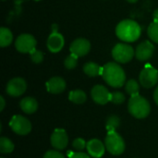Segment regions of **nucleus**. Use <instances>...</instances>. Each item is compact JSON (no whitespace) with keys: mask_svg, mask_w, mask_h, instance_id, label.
I'll return each instance as SVG.
<instances>
[{"mask_svg":"<svg viewBox=\"0 0 158 158\" xmlns=\"http://www.w3.org/2000/svg\"><path fill=\"white\" fill-rule=\"evenodd\" d=\"M102 77L105 81L115 88L122 87L126 81V74L123 69L117 63L109 62L102 68Z\"/></svg>","mask_w":158,"mask_h":158,"instance_id":"f257e3e1","label":"nucleus"},{"mask_svg":"<svg viewBox=\"0 0 158 158\" xmlns=\"http://www.w3.org/2000/svg\"><path fill=\"white\" fill-rule=\"evenodd\" d=\"M141 27L140 25L132 19H124L120 21L116 28L117 36L128 43L135 42L141 36Z\"/></svg>","mask_w":158,"mask_h":158,"instance_id":"f03ea898","label":"nucleus"},{"mask_svg":"<svg viewBox=\"0 0 158 158\" xmlns=\"http://www.w3.org/2000/svg\"><path fill=\"white\" fill-rule=\"evenodd\" d=\"M129 111L137 118H144L150 114V104L149 102L141 95L131 96L129 101Z\"/></svg>","mask_w":158,"mask_h":158,"instance_id":"7ed1b4c3","label":"nucleus"},{"mask_svg":"<svg viewBox=\"0 0 158 158\" xmlns=\"http://www.w3.org/2000/svg\"><path fill=\"white\" fill-rule=\"evenodd\" d=\"M106 148L107 151L114 155H121L125 150V143L122 137L116 131H109L105 140Z\"/></svg>","mask_w":158,"mask_h":158,"instance_id":"20e7f679","label":"nucleus"},{"mask_svg":"<svg viewBox=\"0 0 158 158\" xmlns=\"http://www.w3.org/2000/svg\"><path fill=\"white\" fill-rule=\"evenodd\" d=\"M135 52L130 44H118L114 46L112 50L113 58L118 63H127L130 62L134 56Z\"/></svg>","mask_w":158,"mask_h":158,"instance_id":"39448f33","label":"nucleus"},{"mask_svg":"<svg viewBox=\"0 0 158 158\" xmlns=\"http://www.w3.org/2000/svg\"><path fill=\"white\" fill-rule=\"evenodd\" d=\"M140 82L144 88H152L158 81V70L147 65L140 74Z\"/></svg>","mask_w":158,"mask_h":158,"instance_id":"423d86ee","label":"nucleus"},{"mask_svg":"<svg viewBox=\"0 0 158 158\" xmlns=\"http://www.w3.org/2000/svg\"><path fill=\"white\" fill-rule=\"evenodd\" d=\"M9 126L19 135H26L31 131V122L22 116H14L9 122Z\"/></svg>","mask_w":158,"mask_h":158,"instance_id":"0eeeda50","label":"nucleus"},{"mask_svg":"<svg viewBox=\"0 0 158 158\" xmlns=\"http://www.w3.org/2000/svg\"><path fill=\"white\" fill-rule=\"evenodd\" d=\"M15 46L17 50L20 53H31L35 49L36 40L32 35L24 33L17 38L15 42Z\"/></svg>","mask_w":158,"mask_h":158,"instance_id":"6e6552de","label":"nucleus"},{"mask_svg":"<svg viewBox=\"0 0 158 158\" xmlns=\"http://www.w3.org/2000/svg\"><path fill=\"white\" fill-rule=\"evenodd\" d=\"M27 88L26 81L21 78H14L10 80L6 85V93L13 97L20 96L25 93Z\"/></svg>","mask_w":158,"mask_h":158,"instance_id":"1a4fd4ad","label":"nucleus"},{"mask_svg":"<svg viewBox=\"0 0 158 158\" xmlns=\"http://www.w3.org/2000/svg\"><path fill=\"white\" fill-rule=\"evenodd\" d=\"M70 52L71 54L79 56H83L87 55L91 49V44L87 39L84 38H78L70 44Z\"/></svg>","mask_w":158,"mask_h":158,"instance_id":"9d476101","label":"nucleus"},{"mask_svg":"<svg viewBox=\"0 0 158 158\" xmlns=\"http://www.w3.org/2000/svg\"><path fill=\"white\" fill-rule=\"evenodd\" d=\"M91 94L94 101L99 105H106L111 101V94L103 85H95L92 89Z\"/></svg>","mask_w":158,"mask_h":158,"instance_id":"9b49d317","label":"nucleus"},{"mask_svg":"<svg viewBox=\"0 0 158 158\" xmlns=\"http://www.w3.org/2000/svg\"><path fill=\"white\" fill-rule=\"evenodd\" d=\"M154 52H155V45L149 41H144L137 46L135 50V56L138 60L146 61L151 58Z\"/></svg>","mask_w":158,"mask_h":158,"instance_id":"f8f14e48","label":"nucleus"},{"mask_svg":"<svg viewBox=\"0 0 158 158\" xmlns=\"http://www.w3.org/2000/svg\"><path fill=\"white\" fill-rule=\"evenodd\" d=\"M51 143L57 150H63L68 145V135L63 129H56L51 136Z\"/></svg>","mask_w":158,"mask_h":158,"instance_id":"ddd939ff","label":"nucleus"},{"mask_svg":"<svg viewBox=\"0 0 158 158\" xmlns=\"http://www.w3.org/2000/svg\"><path fill=\"white\" fill-rule=\"evenodd\" d=\"M65 44V40L62 34L58 31L52 32L47 40V48L52 53H57L61 51Z\"/></svg>","mask_w":158,"mask_h":158,"instance_id":"4468645a","label":"nucleus"},{"mask_svg":"<svg viewBox=\"0 0 158 158\" xmlns=\"http://www.w3.org/2000/svg\"><path fill=\"white\" fill-rule=\"evenodd\" d=\"M87 150L91 156L94 158L102 157L105 154V145L104 143L97 140L93 139L89 143H87Z\"/></svg>","mask_w":158,"mask_h":158,"instance_id":"2eb2a0df","label":"nucleus"},{"mask_svg":"<svg viewBox=\"0 0 158 158\" xmlns=\"http://www.w3.org/2000/svg\"><path fill=\"white\" fill-rule=\"evenodd\" d=\"M46 89L51 94H60L66 89V82L60 77H53L46 82Z\"/></svg>","mask_w":158,"mask_h":158,"instance_id":"dca6fc26","label":"nucleus"},{"mask_svg":"<svg viewBox=\"0 0 158 158\" xmlns=\"http://www.w3.org/2000/svg\"><path fill=\"white\" fill-rule=\"evenodd\" d=\"M20 108L23 112L27 114H32L34 113L38 108V103L37 101L32 97H25L20 101Z\"/></svg>","mask_w":158,"mask_h":158,"instance_id":"f3484780","label":"nucleus"},{"mask_svg":"<svg viewBox=\"0 0 158 158\" xmlns=\"http://www.w3.org/2000/svg\"><path fill=\"white\" fill-rule=\"evenodd\" d=\"M83 71L90 77H96L99 74H102V68L96 63L88 62L83 66Z\"/></svg>","mask_w":158,"mask_h":158,"instance_id":"a211bd4d","label":"nucleus"},{"mask_svg":"<svg viewBox=\"0 0 158 158\" xmlns=\"http://www.w3.org/2000/svg\"><path fill=\"white\" fill-rule=\"evenodd\" d=\"M12 41H13L12 32L7 28L2 27L0 29V46L6 47L12 43Z\"/></svg>","mask_w":158,"mask_h":158,"instance_id":"6ab92c4d","label":"nucleus"},{"mask_svg":"<svg viewBox=\"0 0 158 158\" xmlns=\"http://www.w3.org/2000/svg\"><path fill=\"white\" fill-rule=\"evenodd\" d=\"M69 98L71 102L75 104H82L86 101V94L81 90H75L69 93Z\"/></svg>","mask_w":158,"mask_h":158,"instance_id":"aec40b11","label":"nucleus"},{"mask_svg":"<svg viewBox=\"0 0 158 158\" xmlns=\"http://www.w3.org/2000/svg\"><path fill=\"white\" fill-rule=\"evenodd\" d=\"M14 150L13 143L6 137L0 139V152L2 154H9Z\"/></svg>","mask_w":158,"mask_h":158,"instance_id":"412c9836","label":"nucleus"},{"mask_svg":"<svg viewBox=\"0 0 158 158\" xmlns=\"http://www.w3.org/2000/svg\"><path fill=\"white\" fill-rule=\"evenodd\" d=\"M139 90H140V85L135 80H130L126 83V92L131 96L138 95L139 94Z\"/></svg>","mask_w":158,"mask_h":158,"instance_id":"4be33fe9","label":"nucleus"},{"mask_svg":"<svg viewBox=\"0 0 158 158\" xmlns=\"http://www.w3.org/2000/svg\"><path fill=\"white\" fill-rule=\"evenodd\" d=\"M120 123V119L117 117V116H111L107 118L106 120V130L107 131H115L116 129L119 126Z\"/></svg>","mask_w":158,"mask_h":158,"instance_id":"5701e85b","label":"nucleus"},{"mask_svg":"<svg viewBox=\"0 0 158 158\" xmlns=\"http://www.w3.org/2000/svg\"><path fill=\"white\" fill-rule=\"evenodd\" d=\"M148 36L150 39L156 43L158 44V22H153L149 25L148 27Z\"/></svg>","mask_w":158,"mask_h":158,"instance_id":"b1692460","label":"nucleus"},{"mask_svg":"<svg viewBox=\"0 0 158 158\" xmlns=\"http://www.w3.org/2000/svg\"><path fill=\"white\" fill-rule=\"evenodd\" d=\"M64 64H65V67L68 69H73L76 68L77 64H78V56L73 55V54H70L69 56L66 57L65 61H64Z\"/></svg>","mask_w":158,"mask_h":158,"instance_id":"393cba45","label":"nucleus"},{"mask_svg":"<svg viewBox=\"0 0 158 158\" xmlns=\"http://www.w3.org/2000/svg\"><path fill=\"white\" fill-rule=\"evenodd\" d=\"M30 55H31V58L32 62H34V63H36V64L41 63V62L43 61V59H44V54H43V52L40 51V50L34 49L33 51H31V52L30 53Z\"/></svg>","mask_w":158,"mask_h":158,"instance_id":"a878e982","label":"nucleus"},{"mask_svg":"<svg viewBox=\"0 0 158 158\" xmlns=\"http://www.w3.org/2000/svg\"><path fill=\"white\" fill-rule=\"evenodd\" d=\"M125 101V95L120 93V92H114L111 94V102H113L114 104L119 105L122 104Z\"/></svg>","mask_w":158,"mask_h":158,"instance_id":"bb28decb","label":"nucleus"},{"mask_svg":"<svg viewBox=\"0 0 158 158\" xmlns=\"http://www.w3.org/2000/svg\"><path fill=\"white\" fill-rule=\"evenodd\" d=\"M73 147L76 149V150H83L85 148V146H87V143L84 142V140H82L81 138H77L73 141V143H72Z\"/></svg>","mask_w":158,"mask_h":158,"instance_id":"cd10ccee","label":"nucleus"},{"mask_svg":"<svg viewBox=\"0 0 158 158\" xmlns=\"http://www.w3.org/2000/svg\"><path fill=\"white\" fill-rule=\"evenodd\" d=\"M44 158H65V156L56 151H48L46 152V154L44 155Z\"/></svg>","mask_w":158,"mask_h":158,"instance_id":"c85d7f7f","label":"nucleus"},{"mask_svg":"<svg viewBox=\"0 0 158 158\" xmlns=\"http://www.w3.org/2000/svg\"><path fill=\"white\" fill-rule=\"evenodd\" d=\"M68 156L69 158H90V156L85 153H73L71 151L68 152Z\"/></svg>","mask_w":158,"mask_h":158,"instance_id":"c756f323","label":"nucleus"},{"mask_svg":"<svg viewBox=\"0 0 158 158\" xmlns=\"http://www.w3.org/2000/svg\"><path fill=\"white\" fill-rule=\"evenodd\" d=\"M0 111H3V109L5 108V106H6V102H5V99L3 96L0 97Z\"/></svg>","mask_w":158,"mask_h":158,"instance_id":"7c9ffc66","label":"nucleus"},{"mask_svg":"<svg viewBox=\"0 0 158 158\" xmlns=\"http://www.w3.org/2000/svg\"><path fill=\"white\" fill-rule=\"evenodd\" d=\"M153 18H154V22H158V8L156 10H155Z\"/></svg>","mask_w":158,"mask_h":158,"instance_id":"2f4dec72","label":"nucleus"},{"mask_svg":"<svg viewBox=\"0 0 158 158\" xmlns=\"http://www.w3.org/2000/svg\"><path fill=\"white\" fill-rule=\"evenodd\" d=\"M154 99H155L156 103L158 105V87L156 89V91L154 93Z\"/></svg>","mask_w":158,"mask_h":158,"instance_id":"473e14b6","label":"nucleus"},{"mask_svg":"<svg viewBox=\"0 0 158 158\" xmlns=\"http://www.w3.org/2000/svg\"><path fill=\"white\" fill-rule=\"evenodd\" d=\"M128 2H130V3H136L138 0H127Z\"/></svg>","mask_w":158,"mask_h":158,"instance_id":"72a5a7b5","label":"nucleus"},{"mask_svg":"<svg viewBox=\"0 0 158 158\" xmlns=\"http://www.w3.org/2000/svg\"><path fill=\"white\" fill-rule=\"evenodd\" d=\"M3 1H5V0H3Z\"/></svg>","mask_w":158,"mask_h":158,"instance_id":"f704fd0d","label":"nucleus"}]
</instances>
